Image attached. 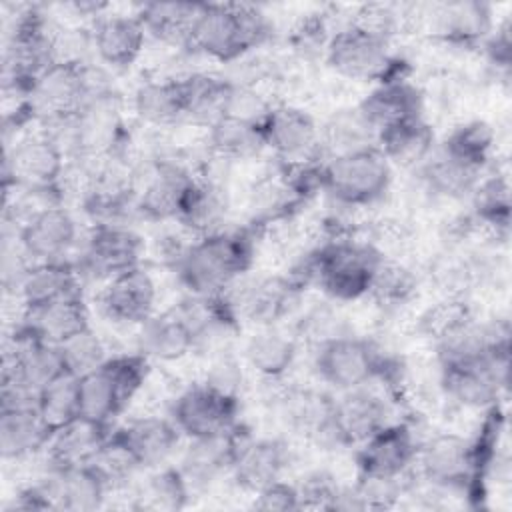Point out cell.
Instances as JSON below:
<instances>
[{
  "label": "cell",
  "mask_w": 512,
  "mask_h": 512,
  "mask_svg": "<svg viewBox=\"0 0 512 512\" xmlns=\"http://www.w3.org/2000/svg\"><path fill=\"white\" fill-rule=\"evenodd\" d=\"M254 508L268 510V512H288V510H300V498L296 484L282 480H276L262 490L254 494Z\"/></svg>",
  "instance_id": "51"
},
{
  "label": "cell",
  "mask_w": 512,
  "mask_h": 512,
  "mask_svg": "<svg viewBox=\"0 0 512 512\" xmlns=\"http://www.w3.org/2000/svg\"><path fill=\"white\" fill-rule=\"evenodd\" d=\"M36 408L52 432L72 422L74 418H78L80 416L78 378L66 372L54 382H50L46 388L38 392Z\"/></svg>",
  "instance_id": "45"
},
{
  "label": "cell",
  "mask_w": 512,
  "mask_h": 512,
  "mask_svg": "<svg viewBox=\"0 0 512 512\" xmlns=\"http://www.w3.org/2000/svg\"><path fill=\"white\" fill-rule=\"evenodd\" d=\"M66 374L60 348L16 330L4 352L2 382H12L32 394H38L50 382Z\"/></svg>",
  "instance_id": "15"
},
{
  "label": "cell",
  "mask_w": 512,
  "mask_h": 512,
  "mask_svg": "<svg viewBox=\"0 0 512 512\" xmlns=\"http://www.w3.org/2000/svg\"><path fill=\"white\" fill-rule=\"evenodd\" d=\"M66 172L64 150L44 132L24 136L6 148L4 188H60Z\"/></svg>",
  "instance_id": "13"
},
{
  "label": "cell",
  "mask_w": 512,
  "mask_h": 512,
  "mask_svg": "<svg viewBox=\"0 0 512 512\" xmlns=\"http://www.w3.org/2000/svg\"><path fill=\"white\" fill-rule=\"evenodd\" d=\"M136 346L142 356L158 362H178L198 348L196 334L178 308L154 312L138 326Z\"/></svg>",
  "instance_id": "25"
},
{
  "label": "cell",
  "mask_w": 512,
  "mask_h": 512,
  "mask_svg": "<svg viewBox=\"0 0 512 512\" xmlns=\"http://www.w3.org/2000/svg\"><path fill=\"white\" fill-rule=\"evenodd\" d=\"M338 394L332 408V426L340 448L360 446L390 422L388 402L368 384Z\"/></svg>",
  "instance_id": "21"
},
{
  "label": "cell",
  "mask_w": 512,
  "mask_h": 512,
  "mask_svg": "<svg viewBox=\"0 0 512 512\" xmlns=\"http://www.w3.org/2000/svg\"><path fill=\"white\" fill-rule=\"evenodd\" d=\"M180 86L184 96V122L208 128L226 114L232 90V82L228 78L192 72L180 76Z\"/></svg>",
  "instance_id": "37"
},
{
  "label": "cell",
  "mask_w": 512,
  "mask_h": 512,
  "mask_svg": "<svg viewBox=\"0 0 512 512\" xmlns=\"http://www.w3.org/2000/svg\"><path fill=\"white\" fill-rule=\"evenodd\" d=\"M384 254L368 240L336 236L310 250L300 262L308 284H318L336 302L368 296Z\"/></svg>",
  "instance_id": "3"
},
{
  "label": "cell",
  "mask_w": 512,
  "mask_h": 512,
  "mask_svg": "<svg viewBox=\"0 0 512 512\" xmlns=\"http://www.w3.org/2000/svg\"><path fill=\"white\" fill-rule=\"evenodd\" d=\"M492 148H494V130L484 120H470L456 126L440 146L442 152L482 170L490 158Z\"/></svg>",
  "instance_id": "44"
},
{
  "label": "cell",
  "mask_w": 512,
  "mask_h": 512,
  "mask_svg": "<svg viewBox=\"0 0 512 512\" xmlns=\"http://www.w3.org/2000/svg\"><path fill=\"white\" fill-rule=\"evenodd\" d=\"M300 288L288 276H240L224 294L238 320L260 326L280 324L296 304Z\"/></svg>",
  "instance_id": "11"
},
{
  "label": "cell",
  "mask_w": 512,
  "mask_h": 512,
  "mask_svg": "<svg viewBox=\"0 0 512 512\" xmlns=\"http://www.w3.org/2000/svg\"><path fill=\"white\" fill-rule=\"evenodd\" d=\"M38 484L52 510L92 512L102 508L112 494V486L92 462L64 468L48 466V476Z\"/></svg>",
  "instance_id": "20"
},
{
  "label": "cell",
  "mask_w": 512,
  "mask_h": 512,
  "mask_svg": "<svg viewBox=\"0 0 512 512\" xmlns=\"http://www.w3.org/2000/svg\"><path fill=\"white\" fill-rule=\"evenodd\" d=\"M420 442L406 422H388L358 446V474L408 478L416 466Z\"/></svg>",
  "instance_id": "17"
},
{
  "label": "cell",
  "mask_w": 512,
  "mask_h": 512,
  "mask_svg": "<svg viewBox=\"0 0 512 512\" xmlns=\"http://www.w3.org/2000/svg\"><path fill=\"white\" fill-rule=\"evenodd\" d=\"M328 66L348 80L386 82L404 78L390 52V40L348 24L330 34L324 50Z\"/></svg>",
  "instance_id": "7"
},
{
  "label": "cell",
  "mask_w": 512,
  "mask_h": 512,
  "mask_svg": "<svg viewBox=\"0 0 512 512\" xmlns=\"http://www.w3.org/2000/svg\"><path fill=\"white\" fill-rule=\"evenodd\" d=\"M340 488L342 486L336 482V478L326 470H314V472L306 474L296 484L298 498H300V510L302 508L332 510Z\"/></svg>",
  "instance_id": "49"
},
{
  "label": "cell",
  "mask_w": 512,
  "mask_h": 512,
  "mask_svg": "<svg viewBox=\"0 0 512 512\" xmlns=\"http://www.w3.org/2000/svg\"><path fill=\"white\" fill-rule=\"evenodd\" d=\"M196 176L176 160H156L142 188H136L138 216L152 222L176 220Z\"/></svg>",
  "instance_id": "23"
},
{
  "label": "cell",
  "mask_w": 512,
  "mask_h": 512,
  "mask_svg": "<svg viewBox=\"0 0 512 512\" xmlns=\"http://www.w3.org/2000/svg\"><path fill=\"white\" fill-rule=\"evenodd\" d=\"M92 464L102 472L112 490L126 486L138 472H142L136 454L132 452L124 436L118 432V428L110 432V436L94 456Z\"/></svg>",
  "instance_id": "46"
},
{
  "label": "cell",
  "mask_w": 512,
  "mask_h": 512,
  "mask_svg": "<svg viewBox=\"0 0 512 512\" xmlns=\"http://www.w3.org/2000/svg\"><path fill=\"white\" fill-rule=\"evenodd\" d=\"M14 234L32 264L68 260L80 240L76 218L60 204L34 212L18 224Z\"/></svg>",
  "instance_id": "14"
},
{
  "label": "cell",
  "mask_w": 512,
  "mask_h": 512,
  "mask_svg": "<svg viewBox=\"0 0 512 512\" xmlns=\"http://www.w3.org/2000/svg\"><path fill=\"white\" fill-rule=\"evenodd\" d=\"M158 288L152 274L134 266L106 280L98 292L100 312L114 324L140 326L156 312Z\"/></svg>",
  "instance_id": "18"
},
{
  "label": "cell",
  "mask_w": 512,
  "mask_h": 512,
  "mask_svg": "<svg viewBox=\"0 0 512 512\" xmlns=\"http://www.w3.org/2000/svg\"><path fill=\"white\" fill-rule=\"evenodd\" d=\"M244 362L262 380H282L298 356V340L280 324L260 326L244 344Z\"/></svg>",
  "instance_id": "30"
},
{
  "label": "cell",
  "mask_w": 512,
  "mask_h": 512,
  "mask_svg": "<svg viewBox=\"0 0 512 512\" xmlns=\"http://www.w3.org/2000/svg\"><path fill=\"white\" fill-rule=\"evenodd\" d=\"M142 470H154L170 464L182 446V432L170 416H138L118 428Z\"/></svg>",
  "instance_id": "26"
},
{
  "label": "cell",
  "mask_w": 512,
  "mask_h": 512,
  "mask_svg": "<svg viewBox=\"0 0 512 512\" xmlns=\"http://www.w3.org/2000/svg\"><path fill=\"white\" fill-rule=\"evenodd\" d=\"M320 140L322 150H328L330 156H338L376 146V132L358 108H342L336 110L320 128Z\"/></svg>",
  "instance_id": "43"
},
{
  "label": "cell",
  "mask_w": 512,
  "mask_h": 512,
  "mask_svg": "<svg viewBox=\"0 0 512 512\" xmlns=\"http://www.w3.org/2000/svg\"><path fill=\"white\" fill-rule=\"evenodd\" d=\"M272 38V22L250 4H198L188 48L218 60L236 62Z\"/></svg>",
  "instance_id": "2"
},
{
  "label": "cell",
  "mask_w": 512,
  "mask_h": 512,
  "mask_svg": "<svg viewBox=\"0 0 512 512\" xmlns=\"http://www.w3.org/2000/svg\"><path fill=\"white\" fill-rule=\"evenodd\" d=\"M246 434L248 432L238 422L230 432L188 440L180 452L178 470L184 476L192 496L196 492L208 490L224 474H230L236 450Z\"/></svg>",
  "instance_id": "19"
},
{
  "label": "cell",
  "mask_w": 512,
  "mask_h": 512,
  "mask_svg": "<svg viewBox=\"0 0 512 512\" xmlns=\"http://www.w3.org/2000/svg\"><path fill=\"white\" fill-rule=\"evenodd\" d=\"M356 108L378 136L398 122L422 116V94L406 78L386 80L378 82Z\"/></svg>",
  "instance_id": "28"
},
{
  "label": "cell",
  "mask_w": 512,
  "mask_h": 512,
  "mask_svg": "<svg viewBox=\"0 0 512 512\" xmlns=\"http://www.w3.org/2000/svg\"><path fill=\"white\" fill-rule=\"evenodd\" d=\"M52 430L36 406L0 410V452L6 462L46 452Z\"/></svg>",
  "instance_id": "34"
},
{
  "label": "cell",
  "mask_w": 512,
  "mask_h": 512,
  "mask_svg": "<svg viewBox=\"0 0 512 512\" xmlns=\"http://www.w3.org/2000/svg\"><path fill=\"white\" fill-rule=\"evenodd\" d=\"M422 180L426 188L442 198H462L472 194L476 184L480 182L482 168L466 164L442 150L432 156L420 166Z\"/></svg>",
  "instance_id": "41"
},
{
  "label": "cell",
  "mask_w": 512,
  "mask_h": 512,
  "mask_svg": "<svg viewBox=\"0 0 512 512\" xmlns=\"http://www.w3.org/2000/svg\"><path fill=\"white\" fill-rule=\"evenodd\" d=\"M508 366L510 344L502 342L484 358L440 366V386L462 408H492L508 384Z\"/></svg>",
  "instance_id": "8"
},
{
  "label": "cell",
  "mask_w": 512,
  "mask_h": 512,
  "mask_svg": "<svg viewBox=\"0 0 512 512\" xmlns=\"http://www.w3.org/2000/svg\"><path fill=\"white\" fill-rule=\"evenodd\" d=\"M18 328L34 338L60 346L74 334L90 328V316L82 296H74L22 310Z\"/></svg>",
  "instance_id": "29"
},
{
  "label": "cell",
  "mask_w": 512,
  "mask_h": 512,
  "mask_svg": "<svg viewBox=\"0 0 512 512\" xmlns=\"http://www.w3.org/2000/svg\"><path fill=\"white\" fill-rule=\"evenodd\" d=\"M228 214V196L226 188L208 178H194L190 184L176 222L194 238L218 232L224 228Z\"/></svg>",
  "instance_id": "33"
},
{
  "label": "cell",
  "mask_w": 512,
  "mask_h": 512,
  "mask_svg": "<svg viewBox=\"0 0 512 512\" xmlns=\"http://www.w3.org/2000/svg\"><path fill=\"white\" fill-rule=\"evenodd\" d=\"M146 32L136 14L100 16L92 28V48L98 60L112 68L132 66L144 50Z\"/></svg>",
  "instance_id": "27"
},
{
  "label": "cell",
  "mask_w": 512,
  "mask_h": 512,
  "mask_svg": "<svg viewBox=\"0 0 512 512\" xmlns=\"http://www.w3.org/2000/svg\"><path fill=\"white\" fill-rule=\"evenodd\" d=\"M290 458V446L284 440L252 438L248 432L236 450L230 476L242 490L256 494L264 486L284 478Z\"/></svg>",
  "instance_id": "22"
},
{
  "label": "cell",
  "mask_w": 512,
  "mask_h": 512,
  "mask_svg": "<svg viewBox=\"0 0 512 512\" xmlns=\"http://www.w3.org/2000/svg\"><path fill=\"white\" fill-rule=\"evenodd\" d=\"M208 150L224 162L250 160L266 150L264 128L254 122L224 114L206 128Z\"/></svg>",
  "instance_id": "38"
},
{
  "label": "cell",
  "mask_w": 512,
  "mask_h": 512,
  "mask_svg": "<svg viewBox=\"0 0 512 512\" xmlns=\"http://www.w3.org/2000/svg\"><path fill=\"white\" fill-rule=\"evenodd\" d=\"M150 360L140 352L110 356L100 368L78 378L80 416L112 426L142 390Z\"/></svg>",
  "instance_id": "4"
},
{
  "label": "cell",
  "mask_w": 512,
  "mask_h": 512,
  "mask_svg": "<svg viewBox=\"0 0 512 512\" xmlns=\"http://www.w3.org/2000/svg\"><path fill=\"white\" fill-rule=\"evenodd\" d=\"M254 236L248 230H228L192 238L174 264L178 282L192 296L224 294L254 262Z\"/></svg>",
  "instance_id": "1"
},
{
  "label": "cell",
  "mask_w": 512,
  "mask_h": 512,
  "mask_svg": "<svg viewBox=\"0 0 512 512\" xmlns=\"http://www.w3.org/2000/svg\"><path fill=\"white\" fill-rule=\"evenodd\" d=\"M416 292V276L404 264L396 260L380 262L368 296H372L382 306H402L408 302Z\"/></svg>",
  "instance_id": "47"
},
{
  "label": "cell",
  "mask_w": 512,
  "mask_h": 512,
  "mask_svg": "<svg viewBox=\"0 0 512 512\" xmlns=\"http://www.w3.org/2000/svg\"><path fill=\"white\" fill-rule=\"evenodd\" d=\"M392 184V164L378 146L330 156L322 162V190L346 208H364L384 198Z\"/></svg>",
  "instance_id": "5"
},
{
  "label": "cell",
  "mask_w": 512,
  "mask_h": 512,
  "mask_svg": "<svg viewBox=\"0 0 512 512\" xmlns=\"http://www.w3.org/2000/svg\"><path fill=\"white\" fill-rule=\"evenodd\" d=\"M134 114L148 126L168 128L184 122V96L180 78L142 82L132 96Z\"/></svg>",
  "instance_id": "39"
},
{
  "label": "cell",
  "mask_w": 512,
  "mask_h": 512,
  "mask_svg": "<svg viewBox=\"0 0 512 512\" xmlns=\"http://www.w3.org/2000/svg\"><path fill=\"white\" fill-rule=\"evenodd\" d=\"M58 348H60L66 372L76 378L88 372H94L110 358L102 338L92 330V326L74 334L72 338L62 342Z\"/></svg>",
  "instance_id": "48"
},
{
  "label": "cell",
  "mask_w": 512,
  "mask_h": 512,
  "mask_svg": "<svg viewBox=\"0 0 512 512\" xmlns=\"http://www.w3.org/2000/svg\"><path fill=\"white\" fill-rule=\"evenodd\" d=\"M196 12L198 4L194 2H146L138 8L136 16L144 26L146 36L164 44L188 46Z\"/></svg>",
  "instance_id": "40"
},
{
  "label": "cell",
  "mask_w": 512,
  "mask_h": 512,
  "mask_svg": "<svg viewBox=\"0 0 512 512\" xmlns=\"http://www.w3.org/2000/svg\"><path fill=\"white\" fill-rule=\"evenodd\" d=\"M142 254L144 240L130 226L94 224L74 266L80 278L106 282L120 272L140 266Z\"/></svg>",
  "instance_id": "10"
},
{
  "label": "cell",
  "mask_w": 512,
  "mask_h": 512,
  "mask_svg": "<svg viewBox=\"0 0 512 512\" xmlns=\"http://www.w3.org/2000/svg\"><path fill=\"white\" fill-rule=\"evenodd\" d=\"M192 498V492L178 466L166 464L148 470V476L134 490V508L138 510H180Z\"/></svg>",
  "instance_id": "42"
},
{
  "label": "cell",
  "mask_w": 512,
  "mask_h": 512,
  "mask_svg": "<svg viewBox=\"0 0 512 512\" xmlns=\"http://www.w3.org/2000/svg\"><path fill=\"white\" fill-rule=\"evenodd\" d=\"M242 378H244L242 364H238V360L228 356V354H220L212 362L204 382L214 386L220 392H226L230 396H238V390L242 386Z\"/></svg>",
  "instance_id": "52"
},
{
  "label": "cell",
  "mask_w": 512,
  "mask_h": 512,
  "mask_svg": "<svg viewBox=\"0 0 512 512\" xmlns=\"http://www.w3.org/2000/svg\"><path fill=\"white\" fill-rule=\"evenodd\" d=\"M74 296H82V278L70 260L32 264L16 294L22 310Z\"/></svg>",
  "instance_id": "31"
},
{
  "label": "cell",
  "mask_w": 512,
  "mask_h": 512,
  "mask_svg": "<svg viewBox=\"0 0 512 512\" xmlns=\"http://www.w3.org/2000/svg\"><path fill=\"white\" fill-rule=\"evenodd\" d=\"M400 18L402 14L390 4H364L358 8L350 24L390 40V36L400 26Z\"/></svg>",
  "instance_id": "50"
},
{
  "label": "cell",
  "mask_w": 512,
  "mask_h": 512,
  "mask_svg": "<svg viewBox=\"0 0 512 512\" xmlns=\"http://www.w3.org/2000/svg\"><path fill=\"white\" fill-rule=\"evenodd\" d=\"M112 426L94 422L90 418L78 416L62 428L54 430L46 446V458L50 466L64 468L76 464H88L94 460L106 438L110 436Z\"/></svg>",
  "instance_id": "32"
},
{
  "label": "cell",
  "mask_w": 512,
  "mask_h": 512,
  "mask_svg": "<svg viewBox=\"0 0 512 512\" xmlns=\"http://www.w3.org/2000/svg\"><path fill=\"white\" fill-rule=\"evenodd\" d=\"M266 148H270L282 166L316 162L322 154L320 126L296 106H274L264 122Z\"/></svg>",
  "instance_id": "16"
},
{
  "label": "cell",
  "mask_w": 512,
  "mask_h": 512,
  "mask_svg": "<svg viewBox=\"0 0 512 512\" xmlns=\"http://www.w3.org/2000/svg\"><path fill=\"white\" fill-rule=\"evenodd\" d=\"M240 400L200 382L182 390L170 408V418L184 438H208L230 432L240 420Z\"/></svg>",
  "instance_id": "9"
},
{
  "label": "cell",
  "mask_w": 512,
  "mask_h": 512,
  "mask_svg": "<svg viewBox=\"0 0 512 512\" xmlns=\"http://www.w3.org/2000/svg\"><path fill=\"white\" fill-rule=\"evenodd\" d=\"M432 32L446 42L454 44H476L488 38L492 30V12L482 2H448L432 6L426 14Z\"/></svg>",
  "instance_id": "35"
},
{
  "label": "cell",
  "mask_w": 512,
  "mask_h": 512,
  "mask_svg": "<svg viewBox=\"0 0 512 512\" xmlns=\"http://www.w3.org/2000/svg\"><path fill=\"white\" fill-rule=\"evenodd\" d=\"M314 370L318 378L336 392L366 386L394 372L374 344L352 334H340L316 344Z\"/></svg>",
  "instance_id": "6"
},
{
  "label": "cell",
  "mask_w": 512,
  "mask_h": 512,
  "mask_svg": "<svg viewBox=\"0 0 512 512\" xmlns=\"http://www.w3.org/2000/svg\"><path fill=\"white\" fill-rule=\"evenodd\" d=\"M84 66L72 62H54L48 66L32 82L28 100L34 114L46 120L78 112L86 98Z\"/></svg>",
  "instance_id": "24"
},
{
  "label": "cell",
  "mask_w": 512,
  "mask_h": 512,
  "mask_svg": "<svg viewBox=\"0 0 512 512\" xmlns=\"http://www.w3.org/2000/svg\"><path fill=\"white\" fill-rule=\"evenodd\" d=\"M416 466L432 488L464 490L476 478L480 460L476 444L464 436L444 432L420 442Z\"/></svg>",
  "instance_id": "12"
},
{
  "label": "cell",
  "mask_w": 512,
  "mask_h": 512,
  "mask_svg": "<svg viewBox=\"0 0 512 512\" xmlns=\"http://www.w3.org/2000/svg\"><path fill=\"white\" fill-rule=\"evenodd\" d=\"M376 146L392 168H420L434 152V130L424 116L410 118L378 132Z\"/></svg>",
  "instance_id": "36"
}]
</instances>
